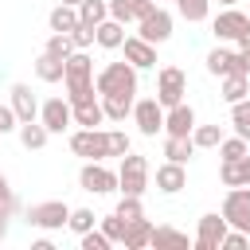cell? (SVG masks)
<instances>
[{"mask_svg":"<svg viewBox=\"0 0 250 250\" xmlns=\"http://www.w3.org/2000/svg\"><path fill=\"white\" fill-rule=\"evenodd\" d=\"M62 82H66V102H82L94 98V59L86 51H70L62 59Z\"/></svg>","mask_w":250,"mask_h":250,"instance_id":"obj_1","label":"cell"},{"mask_svg":"<svg viewBox=\"0 0 250 250\" xmlns=\"http://www.w3.org/2000/svg\"><path fill=\"white\" fill-rule=\"evenodd\" d=\"M94 90H98V98H109V94L133 98L137 94V66L133 62H109V66H102L98 78H94Z\"/></svg>","mask_w":250,"mask_h":250,"instance_id":"obj_2","label":"cell"},{"mask_svg":"<svg viewBox=\"0 0 250 250\" xmlns=\"http://www.w3.org/2000/svg\"><path fill=\"white\" fill-rule=\"evenodd\" d=\"M145 188H148V160L137 152H125L121 168H117V191L121 195H145Z\"/></svg>","mask_w":250,"mask_h":250,"instance_id":"obj_3","label":"cell"},{"mask_svg":"<svg viewBox=\"0 0 250 250\" xmlns=\"http://www.w3.org/2000/svg\"><path fill=\"white\" fill-rule=\"evenodd\" d=\"M70 152L82 160H105L109 156V133L105 129H74L70 133Z\"/></svg>","mask_w":250,"mask_h":250,"instance_id":"obj_4","label":"cell"},{"mask_svg":"<svg viewBox=\"0 0 250 250\" xmlns=\"http://www.w3.org/2000/svg\"><path fill=\"white\" fill-rule=\"evenodd\" d=\"M66 219H70V207L62 199H43V203L27 207V227H35V230H59V227H66Z\"/></svg>","mask_w":250,"mask_h":250,"instance_id":"obj_5","label":"cell"},{"mask_svg":"<svg viewBox=\"0 0 250 250\" xmlns=\"http://www.w3.org/2000/svg\"><path fill=\"white\" fill-rule=\"evenodd\" d=\"M219 215L227 219V227H234V230H246V234H250V188H246V184L230 188V191H227V199H223V211H219Z\"/></svg>","mask_w":250,"mask_h":250,"instance_id":"obj_6","label":"cell"},{"mask_svg":"<svg viewBox=\"0 0 250 250\" xmlns=\"http://www.w3.org/2000/svg\"><path fill=\"white\" fill-rule=\"evenodd\" d=\"M184 94H188V74H184L180 66H164V70L156 74V102H160L164 109H172V105L184 102Z\"/></svg>","mask_w":250,"mask_h":250,"instance_id":"obj_7","label":"cell"},{"mask_svg":"<svg viewBox=\"0 0 250 250\" xmlns=\"http://www.w3.org/2000/svg\"><path fill=\"white\" fill-rule=\"evenodd\" d=\"M78 188L90 195H109V191H117V172H109L102 160H86L78 172Z\"/></svg>","mask_w":250,"mask_h":250,"instance_id":"obj_8","label":"cell"},{"mask_svg":"<svg viewBox=\"0 0 250 250\" xmlns=\"http://www.w3.org/2000/svg\"><path fill=\"white\" fill-rule=\"evenodd\" d=\"M133 121L145 137H156L164 129V105L156 98H141V102H133Z\"/></svg>","mask_w":250,"mask_h":250,"instance_id":"obj_9","label":"cell"},{"mask_svg":"<svg viewBox=\"0 0 250 250\" xmlns=\"http://www.w3.org/2000/svg\"><path fill=\"white\" fill-rule=\"evenodd\" d=\"M246 23H250V16H246V12H238V8H223V12L215 16L211 31H215V39H219V43H227V39L234 43V39L246 31Z\"/></svg>","mask_w":250,"mask_h":250,"instance_id":"obj_10","label":"cell"},{"mask_svg":"<svg viewBox=\"0 0 250 250\" xmlns=\"http://www.w3.org/2000/svg\"><path fill=\"white\" fill-rule=\"evenodd\" d=\"M141 23V39H148V43H164V39H172V16L164 12V8H152L148 16H141L137 20Z\"/></svg>","mask_w":250,"mask_h":250,"instance_id":"obj_11","label":"cell"},{"mask_svg":"<svg viewBox=\"0 0 250 250\" xmlns=\"http://www.w3.org/2000/svg\"><path fill=\"white\" fill-rule=\"evenodd\" d=\"M39 121L47 125V133H62L66 125H74L70 102H66V98H47V102L39 105Z\"/></svg>","mask_w":250,"mask_h":250,"instance_id":"obj_12","label":"cell"},{"mask_svg":"<svg viewBox=\"0 0 250 250\" xmlns=\"http://www.w3.org/2000/svg\"><path fill=\"white\" fill-rule=\"evenodd\" d=\"M121 47H125V62H133L137 70L156 66V43H148V39H141V35H125Z\"/></svg>","mask_w":250,"mask_h":250,"instance_id":"obj_13","label":"cell"},{"mask_svg":"<svg viewBox=\"0 0 250 250\" xmlns=\"http://www.w3.org/2000/svg\"><path fill=\"white\" fill-rule=\"evenodd\" d=\"M191 129H195V109L188 102L164 109V133L168 137H191Z\"/></svg>","mask_w":250,"mask_h":250,"instance_id":"obj_14","label":"cell"},{"mask_svg":"<svg viewBox=\"0 0 250 250\" xmlns=\"http://www.w3.org/2000/svg\"><path fill=\"white\" fill-rule=\"evenodd\" d=\"M223 234H227V219L211 211V215H203V219H199V230H195V246H199V250H219Z\"/></svg>","mask_w":250,"mask_h":250,"instance_id":"obj_15","label":"cell"},{"mask_svg":"<svg viewBox=\"0 0 250 250\" xmlns=\"http://www.w3.org/2000/svg\"><path fill=\"white\" fill-rule=\"evenodd\" d=\"M70 117H74V125H82V129H98V125L105 121L102 98H82V102H70Z\"/></svg>","mask_w":250,"mask_h":250,"instance_id":"obj_16","label":"cell"},{"mask_svg":"<svg viewBox=\"0 0 250 250\" xmlns=\"http://www.w3.org/2000/svg\"><path fill=\"white\" fill-rule=\"evenodd\" d=\"M188 188V172H184V164H176V160H164L160 168H156V191H164V195H176V191H184Z\"/></svg>","mask_w":250,"mask_h":250,"instance_id":"obj_17","label":"cell"},{"mask_svg":"<svg viewBox=\"0 0 250 250\" xmlns=\"http://www.w3.org/2000/svg\"><path fill=\"white\" fill-rule=\"evenodd\" d=\"M8 94H12V102H8V105L16 109V117H20V121H35V117H39V102H35V94H31V86H27V82H16Z\"/></svg>","mask_w":250,"mask_h":250,"instance_id":"obj_18","label":"cell"},{"mask_svg":"<svg viewBox=\"0 0 250 250\" xmlns=\"http://www.w3.org/2000/svg\"><path fill=\"white\" fill-rule=\"evenodd\" d=\"M121 39H125V23H117V20H109V16L94 27V43H98L102 51H117Z\"/></svg>","mask_w":250,"mask_h":250,"instance_id":"obj_19","label":"cell"},{"mask_svg":"<svg viewBox=\"0 0 250 250\" xmlns=\"http://www.w3.org/2000/svg\"><path fill=\"white\" fill-rule=\"evenodd\" d=\"M152 242V223L141 215V219H133V223H125V238H121V246L125 250H145Z\"/></svg>","mask_w":250,"mask_h":250,"instance_id":"obj_20","label":"cell"},{"mask_svg":"<svg viewBox=\"0 0 250 250\" xmlns=\"http://www.w3.org/2000/svg\"><path fill=\"white\" fill-rule=\"evenodd\" d=\"M219 180H223L227 188L250 184V152H246V156H238V160H223V168H219Z\"/></svg>","mask_w":250,"mask_h":250,"instance_id":"obj_21","label":"cell"},{"mask_svg":"<svg viewBox=\"0 0 250 250\" xmlns=\"http://www.w3.org/2000/svg\"><path fill=\"white\" fill-rule=\"evenodd\" d=\"M223 102H242V98H250V78L246 74H238V70H230V74H223Z\"/></svg>","mask_w":250,"mask_h":250,"instance_id":"obj_22","label":"cell"},{"mask_svg":"<svg viewBox=\"0 0 250 250\" xmlns=\"http://www.w3.org/2000/svg\"><path fill=\"white\" fill-rule=\"evenodd\" d=\"M47 23H51V31L70 35V31H74V23H78V8H70V4H55V8H51V16H47Z\"/></svg>","mask_w":250,"mask_h":250,"instance_id":"obj_23","label":"cell"},{"mask_svg":"<svg viewBox=\"0 0 250 250\" xmlns=\"http://www.w3.org/2000/svg\"><path fill=\"white\" fill-rule=\"evenodd\" d=\"M20 141H23V148H43V145L51 141V133H47V125L35 117V121H20Z\"/></svg>","mask_w":250,"mask_h":250,"instance_id":"obj_24","label":"cell"},{"mask_svg":"<svg viewBox=\"0 0 250 250\" xmlns=\"http://www.w3.org/2000/svg\"><path fill=\"white\" fill-rule=\"evenodd\" d=\"M133 102H137V98L109 94V98H102V109H105V117H109V121H125V117L133 113Z\"/></svg>","mask_w":250,"mask_h":250,"instance_id":"obj_25","label":"cell"},{"mask_svg":"<svg viewBox=\"0 0 250 250\" xmlns=\"http://www.w3.org/2000/svg\"><path fill=\"white\" fill-rule=\"evenodd\" d=\"M191 152H195L191 137H164V156H168V160L188 164V160H191Z\"/></svg>","mask_w":250,"mask_h":250,"instance_id":"obj_26","label":"cell"},{"mask_svg":"<svg viewBox=\"0 0 250 250\" xmlns=\"http://www.w3.org/2000/svg\"><path fill=\"white\" fill-rule=\"evenodd\" d=\"M35 74H39V82H62V59H55V55H39L35 59Z\"/></svg>","mask_w":250,"mask_h":250,"instance_id":"obj_27","label":"cell"},{"mask_svg":"<svg viewBox=\"0 0 250 250\" xmlns=\"http://www.w3.org/2000/svg\"><path fill=\"white\" fill-rule=\"evenodd\" d=\"M207 70H211L215 78L230 74V70H234V51H227V47H215V51L207 55Z\"/></svg>","mask_w":250,"mask_h":250,"instance_id":"obj_28","label":"cell"},{"mask_svg":"<svg viewBox=\"0 0 250 250\" xmlns=\"http://www.w3.org/2000/svg\"><path fill=\"white\" fill-rule=\"evenodd\" d=\"M105 16H109V4H105V0H82V4H78V20L90 23V27H98Z\"/></svg>","mask_w":250,"mask_h":250,"instance_id":"obj_29","label":"cell"},{"mask_svg":"<svg viewBox=\"0 0 250 250\" xmlns=\"http://www.w3.org/2000/svg\"><path fill=\"white\" fill-rule=\"evenodd\" d=\"M176 12H180L188 23H203L207 12H211V0H176Z\"/></svg>","mask_w":250,"mask_h":250,"instance_id":"obj_30","label":"cell"},{"mask_svg":"<svg viewBox=\"0 0 250 250\" xmlns=\"http://www.w3.org/2000/svg\"><path fill=\"white\" fill-rule=\"evenodd\" d=\"M219 141H223V129L219 125H195L191 129V145L195 148H215Z\"/></svg>","mask_w":250,"mask_h":250,"instance_id":"obj_31","label":"cell"},{"mask_svg":"<svg viewBox=\"0 0 250 250\" xmlns=\"http://www.w3.org/2000/svg\"><path fill=\"white\" fill-rule=\"evenodd\" d=\"M215 148H219V156H223V160H238V156H246V152H250L246 137H238V133H234V137H223Z\"/></svg>","mask_w":250,"mask_h":250,"instance_id":"obj_32","label":"cell"},{"mask_svg":"<svg viewBox=\"0 0 250 250\" xmlns=\"http://www.w3.org/2000/svg\"><path fill=\"white\" fill-rule=\"evenodd\" d=\"M148 246H188V234L176 227H152V242Z\"/></svg>","mask_w":250,"mask_h":250,"instance_id":"obj_33","label":"cell"},{"mask_svg":"<svg viewBox=\"0 0 250 250\" xmlns=\"http://www.w3.org/2000/svg\"><path fill=\"white\" fill-rule=\"evenodd\" d=\"M94 223H98V215H94L90 207H70V219H66V227H70L74 234H86Z\"/></svg>","mask_w":250,"mask_h":250,"instance_id":"obj_34","label":"cell"},{"mask_svg":"<svg viewBox=\"0 0 250 250\" xmlns=\"http://www.w3.org/2000/svg\"><path fill=\"white\" fill-rule=\"evenodd\" d=\"M230 121H234L238 137H250V98H242V102L230 105Z\"/></svg>","mask_w":250,"mask_h":250,"instance_id":"obj_35","label":"cell"},{"mask_svg":"<svg viewBox=\"0 0 250 250\" xmlns=\"http://www.w3.org/2000/svg\"><path fill=\"white\" fill-rule=\"evenodd\" d=\"M113 215H117V219H125V223L141 219V215H145V207H141V195H121V203L113 207Z\"/></svg>","mask_w":250,"mask_h":250,"instance_id":"obj_36","label":"cell"},{"mask_svg":"<svg viewBox=\"0 0 250 250\" xmlns=\"http://www.w3.org/2000/svg\"><path fill=\"white\" fill-rule=\"evenodd\" d=\"M47 55H55V59H66L70 51H74V43H70V35H62V31H51V39H47V47H43Z\"/></svg>","mask_w":250,"mask_h":250,"instance_id":"obj_37","label":"cell"},{"mask_svg":"<svg viewBox=\"0 0 250 250\" xmlns=\"http://www.w3.org/2000/svg\"><path fill=\"white\" fill-rule=\"evenodd\" d=\"M70 43H74V51H90V47H94V27L78 20L74 31H70Z\"/></svg>","mask_w":250,"mask_h":250,"instance_id":"obj_38","label":"cell"},{"mask_svg":"<svg viewBox=\"0 0 250 250\" xmlns=\"http://www.w3.org/2000/svg\"><path fill=\"white\" fill-rule=\"evenodd\" d=\"M102 234H105L109 242H121V238H125V219H117V215H105V219H102Z\"/></svg>","mask_w":250,"mask_h":250,"instance_id":"obj_39","label":"cell"},{"mask_svg":"<svg viewBox=\"0 0 250 250\" xmlns=\"http://www.w3.org/2000/svg\"><path fill=\"white\" fill-rule=\"evenodd\" d=\"M246 242H250V234H246V230H234V227H227V234H223L219 250H246Z\"/></svg>","mask_w":250,"mask_h":250,"instance_id":"obj_40","label":"cell"},{"mask_svg":"<svg viewBox=\"0 0 250 250\" xmlns=\"http://www.w3.org/2000/svg\"><path fill=\"white\" fill-rule=\"evenodd\" d=\"M78 242H82V250H109V246H113V242H109L102 230H94V227H90L86 234H78Z\"/></svg>","mask_w":250,"mask_h":250,"instance_id":"obj_41","label":"cell"},{"mask_svg":"<svg viewBox=\"0 0 250 250\" xmlns=\"http://www.w3.org/2000/svg\"><path fill=\"white\" fill-rule=\"evenodd\" d=\"M105 133H109V156H125V152L133 148V145H129V137H125L121 129H105Z\"/></svg>","mask_w":250,"mask_h":250,"instance_id":"obj_42","label":"cell"},{"mask_svg":"<svg viewBox=\"0 0 250 250\" xmlns=\"http://www.w3.org/2000/svg\"><path fill=\"white\" fill-rule=\"evenodd\" d=\"M105 4H109V20H117V23H133L129 0H105Z\"/></svg>","mask_w":250,"mask_h":250,"instance_id":"obj_43","label":"cell"},{"mask_svg":"<svg viewBox=\"0 0 250 250\" xmlns=\"http://www.w3.org/2000/svg\"><path fill=\"white\" fill-rule=\"evenodd\" d=\"M16 207H20V203H16V191H12V188H8V180H4V184H0V215H8V219H12V215H16Z\"/></svg>","mask_w":250,"mask_h":250,"instance_id":"obj_44","label":"cell"},{"mask_svg":"<svg viewBox=\"0 0 250 250\" xmlns=\"http://www.w3.org/2000/svg\"><path fill=\"white\" fill-rule=\"evenodd\" d=\"M16 129H20L16 109H12V105H0V137H4V133H16Z\"/></svg>","mask_w":250,"mask_h":250,"instance_id":"obj_45","label":"cell"},{"mask_svg":"<svg viewBox=\"0 0 250 250\" xmlns=\"http://www.w3.org/2000/svg\"><path fill=\"white\" fill-rule=\"evenodd\" d=\"M234 70L250 78V47H238V51H234Z\"/></svg>","mask_w":250,"mask_h":250,"instance_id":"obj_46","label":"cell"},{"mask_svg":"<svg viewBox=\"0 0 250 250\" xmlns=\"http://www.w3.org/2000/svg\"><path fill=\"white\" fill-rule=\"evenodd\" d=\"M156 8V0H129V12H133V20H141V16H148Z\"/></svg>","mask_w":250,"mask_h":250,"instance_id":"obj_47","label":"cell"},{"mask_svg":"<svg viewBox=\"0 0 250 250\" xmlns=\"http://www.w3.org/2000/svg\"><path fill=\"white\" fill-rule=\"evenodd\" d=\"M234 43H238V47H250V23H246V31H242V35H238Z\"/></svg>","mask_w":250,"mask_h":250,"instance_id":"obj_48","label":"cell"},{"mask_svg":"<svg viewBox=\"0 0 250 250\" xmlns=\"http://www.w3.org/2000/svg\"><path fill=\"white\" fill-rule=\"evenodd\" d=\"M8 238V215H0V242Z\"/></svg>","mask_w":250,"mask_h":250,"instance_id":"obj_49","label":"cell"},{"mask_svg":"<svg viewBox=\"0 0 250 250\" xmlns=\"http://www.w3.org/2000/svg\"><path fill=\"white\" fill-rule=\"evenodd\" d=\"M59 4H70V8H78V4H82V0H59Z\"/></svg>","mask_w":250,"mask_h":250,"instance_id":"obj_50","label":"cell"},{"mask_svg":"<svg viewBox=\"0 0 250 250\" xmlns=\"http://www.w3.org/2000/svg\"><path fill=\"white\" fill-rule=\"evenodd\" d=\"M219 4H223V8H234V4H238V0H219Z\"/></svg>","mask_w":250,"mask_h":250,"instance_id":"obj_51","label":"cell"},{"mask_svg":"<svg viewBox=\"0 0 250 250\" xmlns=\"http://www.w3.org/2000/svg\"><path fill=\"white\" fill-rule=\"evenodd\" d=\"M4 180H8V176H4V172H0V184H4Z\"/></svg>","mask_w":250,"mask_h":250,"instance_id":"obj_52","label":"cell"},{"mask_svg":"<svg viewBox=\"0 0 250 250\" xmlns=\"http://www.w3.org/2000/svg\"><path fill=\"white\" fill-rule=\"evenodd\" d=\"M246 145H250V137H246Z\"/></svg>","mask_w":250,"mask_h":250,"instance_id":"obj_53","label":"cell"},{"mask_svg":"<svg viewBox=\"0 0 250 250\" xmlns=\"http://www.w3.org/2000/svg\"><path fill=\"white\" fill-rule=\"evenodd\" d=\"M246 16H250V12H246Z\"/></svg>","mask_w":250,"mask_h":250,"instance_id":"obj_54","label":"cell"}]
</instances>
